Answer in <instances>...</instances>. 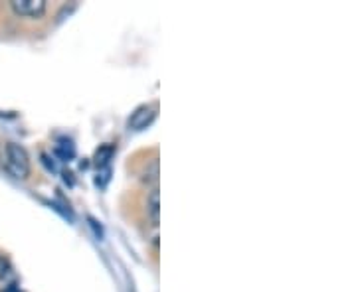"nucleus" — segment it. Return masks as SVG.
Wrapping results in <instances>:
<instances>
[{
    "label": "nucleus",
    "mask_w": 356,
    "mask_h": 292,
    "mask_svg": "<svg viewBox=\"0 0 356 292\" xmlns=\"http://www.w3.org/2000/svg\"><path fill=\"white\" fill-rule=\"evenodd\" d=\"M10 273H13V265H10V261H8L6 257H2V255H0V280H4L6 277H10Z\"/></svg>",
    "instance_id": "0eeeda50"
},
{
    "label": "nucleus",
    "mask_w": 356,
    "mask_h": 292,
    "mask_svg": "<svg viewBox=\"0 0 356 292\" xmlns=\"http://www.w3.org/2000/svg\"><path fill=\"white\" fill-rule=\"evenodd\" d=\"M56 154L62 158V160H72L76 156V146L72 140H62L60 144H56Z\"/></svg>",
    "instance_id": "423d86ee"
},
{
    "label": "nucleus",
    "mask_w": 356,
    "mask_h": 292,
    "mask_svg": "<svg viewBox=\"0 0 356 292\" xmlns=\"http://www.w3.org/2000/svg\"><path fill=\"white\" fill-rule=\"evenodd\" d=\"M156 119V107L153 105H140L139 109H135V113L129 119V128L133 130H143L147 128Z\"/></svg>",
    "instance_id": "7ed1b4c3"
},
{
    "label": "nucleus",
    "mask_w": 356,
    "mask_h": 292,
    "mask_svg": "<svg viewBox=\"0 0 356 292\" xmlns=\"http://www.w3.org/2000/svg\"><path fill=\"white\" fill-rule=\"evenodd\" d=\"M147 214L151 217V223L159 225V221H161V196H159L156 188L147 198Z\"/></svg>",
    "instance_id": "20e7f679"
},
{
    "label": "nucleus",
    "mask_w": 356,
    "mask_h": 292,
    "mask_svg": "<svg viewBox=\"0 0 356 292\" xmlns=\"http://www.w3.org/2000/svg\"><path fill=\"white\" fill-rule=\"evenodd\" d=\"M4 168L16 180H26L30 176V156L24 146L8 142L4 151Z\"/></svg>",
    "instance_id": "f257e3e1"
},
{
    "label": "nucleus",
    "mask_w": 356,
    "mask_h": 292,
    "mask_svg": "<svg viewBox=\"0 0 356 292\" xmlns=\"http://www.w3.org/2000/svg\"><path fill=\"white\" fill-rule=\"evenodd\" d=\"M89 223H91V227L95 229V233H97V237H102L103 231H102V227H97V221H95L93 217H89Z\"/></svg>",
    "instance_id": "6e6552de"
},
{
    "label": "nucleus",
    "mask_w": 356,
    "mask_h": 292,
    "mask_svg": "<svg viewBox=\"0 0 356 292\" xmlns=\"http://www.w3.org/2000/svg\"><path fill=\"white\" fill-rule=\"evenodd\" d=\"M10 8L16 16L22 18H40L46 12V0H13Z\"/></svg>",
    "instance_id": "f03ea898"
},
{
    "label": "nucleus",
    "mask_w": 356,
    "mask_h": 292,
    "mask_svg": "<svg viewBox=\"0 0 356 292\" xmlns=\"http://www.w3.org/2000/svg\"><path fill=\"white\" fill-rule=\"evenodd\" d=\"M113 154H115L113 144H102V146L95 151L93 160H95V164L99 166V168H107L109 162H111V158H113Z\"/></svg>",
    "instance_id": "39448f33"
}]
</instances>
